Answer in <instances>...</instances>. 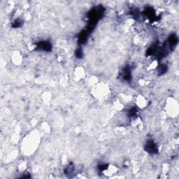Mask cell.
Returning a JSON list of instances; mask_svg holds the SVG:
<instances>
[{
	"label": "cell",
	"instance_id": "6da1fadb",
	"mask_svg": "<svg viewBox=\"0 0 179 179\" xmlns=\"http://www.w3.org/2000/svg\"><path fill=\"white\" fill-rule=\"evenodd\" d=\"M145 150L151 154H155L158 153V148L155 142L153 140H148L145 145Z\"/></svg>",
	"mask_w": 179,
	"mask_h": 179
},
{
	"label": "cell",
	"instance_id": "7a4b0ae2",
	"mask_svg": "<svg viewBox=\"0 0 179 179\" xmlns=\"http://www.w3.org/2000/svg\"><path fill=\"white\" fill-rule=\"evenodd\" d=\"M36 46L38 49L42 50L44 51H49L51 50V44L48 41H41Z\"/></svg>",
	"mask_w": 179,
	"mask_h": 179
},
{
	"label": "cell",
	"instance_id": "3957f363",
	"mask_svg": "<svg viewBox=\"0 0 179 179\" xmlns=\"http://www.w3.org/2000/svg\"><path fill=\"white\" fill-rule=\"evenodd\" d=\"M122 76H123V79L125 80H129L131 78V71H130L129 66H127L124 69L123 73H122Z\"/></svg>",
	"mask_w": 179,
	"mask_h": 179
},
{
	"label": "cell",
	"instance_id": "277c9868",
	"mask_svg": "<svg viewBox=\"0 0 179 179\" xmlns=\"http://www.w3.org/2000/svg\"><path fill=\"white\" fill-rule=\"evenodd\" d=\"M158 71H159V73H160V75H162V74H164V73H165L167 71V66L165 65V64H162L159 67Z\"/></svg>",
	"mask_w": 179,
	"mask_h": 179
},
{
	"label": "cell",
	"instance_id": "5b68a950",
	"mask_svg": "<svg viewBox=\"0 0 179 179\" xmlns=\"http://www.w3.org/2000/svg\"><path fill=\"white\" fill-rule=\"evenodd\" d=\"M75 55L76 56V57L77 58H78V59H80V58H82L83 57V51L81 49H77L76 50V51L75 53Z\"/></svg>",
	"mask_w": 179,
	"mask_h": 179
},
{
	"label": "cell",
	"instance_id": "8992f818",
	"mask_svg": "<svg viewBox=\"0 0 179 179\" xmlns=\"http://www.w3.org/2000/svg\"><path fill=\"white\" fill-rule=\"evenodd\" d=\"M21 23L22 22L20 20H15V22L13 24V27H19L21 26Z\"/></svg>",
	"mask_w": 179,
	"mask_h": 179
}]
</instances>
